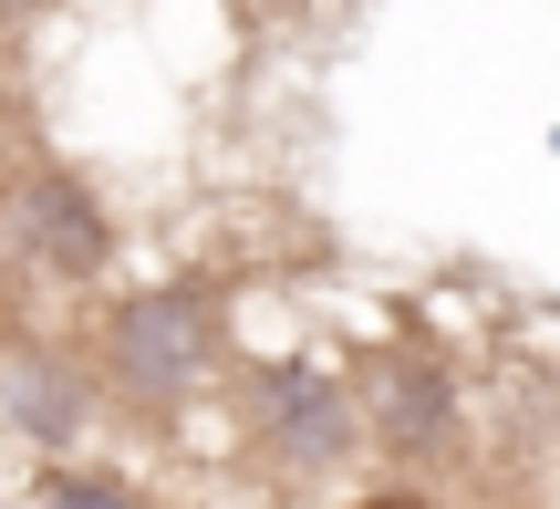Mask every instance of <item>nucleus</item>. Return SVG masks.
I'll list each match as a JSON object with an SVG mask.
<instances>
[{
    "label": "nucleus",
    "mask_w": 560,
    "mask_h": 509,
    "mask_svg": "<svg viewBox=\"0 0 560 509\" xmlns=\"http://www.w3.org/2000/svg\"><path fill=\"white\" fill-rule=\"evenodd\" d=\"M342 509H446L425 478H363V489H342Z\"/></svg>",
    "instance_id": "obj_7"
},
{
    "label": "nucleus",
    "mask_w": 560,
    "mask_h": 509,
    "mask_svg": "<svg viewBox=\"0 0 560 509\" xmlns=\"http://www.w3.org/2000/svg\"><path fill=\"white\" fill-rule=\"evenodd\" d=\"M32 509H156L145 478L94 468V458H62V468H32Z\"/></svg>",
    "instance_id": "obj_6"
},
{
    "label": "nucleus",
    "mask_w": 560,
    "mask_h": 509,
    "mask_svg": "<svg viewBox=\"0 0 560 509\" xmlns=\"http://www.w3.org/2000/svg\"><path fill=\"white\" fill-rule=\"evenodd\" d=\"M83 365H94V385H104L115 416L177 427V416L229 374V302L198 291V281H145V291H125V302L94 312Z\"/></svg>",
    "instance_id": "obj_1"
},
{
    "label": "nucleus",
    "mask_w": 560,
    "mask_h": 509,
    "mask_svg": "<svg viewBox=\"0 0 560 509\" xmlns=\"http://www.w3.org/2000/svg\"><path fill=\"white\" fill-rule=\"evenodd\" d=\"M0 177H11V157H0Z\"/></svg>",
    "instance_id": "obj_8"
},
{
    "label": "nucleus",
    "mask_w": 560,
    "mask_h": 509,
    "mask_svg": "<svg viewBox=\"0 0 560 509\" xmlns=\"http://www.w3.org/2000/svg\"><path fill=\"white\" fill-rule=\"evenodd\" d=\"M249 448L270 458L291 489H322V478H353L363 468V385L322 354H280V365L249 374V406H240Z\"/></svg>",
    "instance_id": "obj_3"
},
{
    "label": "nucleus",
    "mask_w": 560,
    "mask_h": 509,
    "mask_svg": "<svg viewBox=\"0 0 560 509\" xmlns=\"http://www.w3.org/2000/svg\"><path fill=\"white\" fill-rule=\"evenodd\" d=\"M115 208L94 198V177L62 157H32L0 177V270L32 291H94L115 270Z\"/></svg>",
    "instance_id": "obj_2"
},
{
    "label": "nucleus",
    "mask_w": 560,
    "mask_h": 509,
    "mask_svg": "<svg viewBox=\"0 0 560 509\" xmlns=\"http://www.w3.org/2000/svg\"><path fill=\"white\" fill-rule=\"evenodd\" d=\"M104 416L115 406H104L94 365H83L62 333H11V344H0V427H11L42 468L83 458V437H94Z\"/></svg>",
    "instance_id": "obj_5"
},
{
    "label": "nucleus",
    "mask_w": 560,
    "mask_h": 509,
    "mask_svg": "<svg viewBox=\"0 0 560 509\" xmlns=\"http://www.w3.org/2000/svg\"><path fill=\"white\" fill-rule=\"evenodd\" d=\"M363 385V448L384 458L395 478H436L467 458V427H478V406H467V365L436 344H384L374 365L353 374Z\"/></svg>",
    "instance_id": "obj_4"
}]
</instances>
